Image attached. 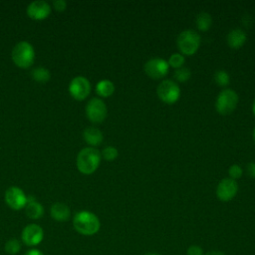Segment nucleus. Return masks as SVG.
<instances>
[{
	"mask_svg": "<svg viewBox=\"0 0 255 255\" xmlns=\"http://www.w3.org/2000/svg\"><path fill=\"white\" fill-rule=\"evenodd\" d=\"M44 238V231L38 224H28L21 233V239L27 246H37Z\"/></svg>",
	"mask_w": 255,
	"mask_h": 255,
	"instance_id": "nucleus-11",
	"label": "nucleus"
},
{
	"mask_svg": "<svg viewBox=\"0 0 255 255\" xmlns=\"http://www.w3.org/2000/svg\"><path fill=\"white\" fill-rule=\"evenodd\" d=\"M96 92L100 97L108 98L115 92V86L110 80H102L96 86Z\"/></svg>",
	"mask_w": 255,
	"mask_h": 255,
	"instance_id": "nucleus-18",
	"label": "nucleus"
},
{
	"mask_svg": "<svg viewBox=\"0 0 255 255\" xmlns=\"http://www.w3.org/2000/svg\"><path fill=\"white\" fill-rule=\"evenodd\" d=\"M200 46V36L194 30L182 31L177 37V47L183 55H193Z\"/></svg>",
	"mask_w": 255,
	"mask_h": 255,
	"instance_id": "nucleus-4",
	"label": "nucleus"
},
{
	"mask_svg": "<svg viewBox=\"0 0 255 255\" xmlns=\"http://www.w3.org/2000/svg\"><path fill=\"white\" fill-rule=\"evenodd\" d=\"M53 6L57 11L62 12L67 8V2L64 0H56L53 2Z\"/></svg>",
	"mask_w": 255,
	"mask_h": 255,
	"instance_id": "nucleus-28",
	"label": "nucleus"
},
{
	"mask_svg": "<svg viewBox=\"0 0 255 255\" xmlns=\"http://www.w3.org/2000/svg\"><path fill=\"white\" fill-rule=\"evenodd\" d=\"M169 65L161 58H153L144 64V72L151 79H162L168 73Z\"/></svg>",
	"mask_w": 255,
	"mask_h": 255,
	"instance_id": "nucleus-9",
	"label": "nucleus"
},
{
	"mask_svg": "<svg viewBox=\"0 0 255 255\" xmlns=\"http://www.w3.org/2000/svg\"><path fill=\"white\" fill-rule=\"evenodd\" d=\"M195 23H196L198 30L205 32L210 28V26L212 24V18L210 16V14H208L206 12H201L196 16Z\"/></svg>",
	"mask_w": 255,
	"mask_h": 255,
	"instance_id": "nucleus-19",
	"label": "nucleus"
},
{
	"mask_svg": "<svg viewBox=\"0 0 255 255\" xmlns=\"http://www.w3.org/2000/svg\"><path fill=\"white\" fill-rule=\"evenodd\" d=\"M50 213H51L52 218L56 221H59V222L68 221L70 219V216H71V210H70L69 206L65 203H62V202L54 203L51 206Z\"/></svg>",
	"mask_w": 255,
	"mask_h": 255,
	"instance_id": "nucleus-15",
	"label": "nucleus"
},
{
	"mask_svg": "<svg viewBox=\"0 0 255 255\" xmlns=\"http://www.w3.org/2000/svg\"><path fill=\"white\" fill-rule=\"evenodd\" d=\"M156 94L160 101L171 105L178 101L180 97V89L175 82L171 80H164L157 86Z\"/></svg>",
	"mask_w": 255,
	"mask_h": 255,
	"instance_id": "nucleus-6",
	"label": "nucleus"
},
{
	"mask_svg": "<svg viewBox=\"0 0 255 255\" xmlns=\"http://www.w3.org/2000/svg\"><path fill=\"white\" fill-rule=\"evenodd\" d=\"M191 71L189 68L181 67L174 71V79L179 83H184L190 79Z\"/></svg>",
	"mask_w": 255,
	"mask_h": 255,
	"instance_id": "nucleus-23",
	"label": "nucleus"
},
{
	"mask_svg": "<svg viewBox=\"0 0 255 255\" xmlns=\"http://www.w3.org/2000/svg\"><path fill=\"white\" fill-rule=\"evenodd\" d=\"M204 255H225L222 251H218V250H212V251H208L207 253H205Z\"/></svg>",
	"mask_w": 255,
	"mask_h": 255,
	"instance_id": "nucleus-31",
	"label": "nucleus"
},
{
	"mask_svg": "<svg viewBox=\"0 0 255 255\" xmlns=\"http://www.w3.org/2000/svg\"><path fill=\"white\" fill-rule=\"evenodd\" d=\"M252 111H253V114H254V116H255V100H254L253 105H252Z\"/></svg>",
	"mask_w": 255,
	"mask_h": 255,
	"instance_id": "nucleus-32",
	"label": "nucleus"
},
{
	"mask_svg": "<svg viewBox=\"0 0 255 255\" xmlns=\"http://www.w3.org/2000/svg\"><path fill=\"white\" fill-rule=\"evenodd\" d=\"M106 104L99 98H93L86 106V115L90 122L94 124H101L107 117Z\"/></svg>",
	"mask_w": 255,
	"mask_h": 255,
	"instance_id": "nucleus-7",
	"label": "nucleus"
},
{
	"mask_svg": "<svg viewBox=\"0 0 255 255\" xmlns=\"http://www.w3.org/2000/svg\"><path fill=\"white\" fill-rule=\"evenodd\" d=\"M237 104L238 95L233 90L225 89L218 94L215 102V108L219 114L229 115L236 109Z\"/></svg>",
	"mask_w": 255,
	"mask_h": 255,
	"instance_id": "nucleus-5",
	"label": "nucleus"
},
{
	"mask_svg": "<svg viewBox=\"0 0 255 255\" xmlns=\"http://www.w3.org/2000/svg\"><path fill=\"white\" fill-rule=\"evenodd\" d=\"M4 249H5L6 253L15 255V254L19 253L21 250V242L16 238H11L5 243Z\"/></svg>",
	"mask_w": 255,
	"mask_h": 255,
	"instance_id": "nucleus-21",
	"label": "nucleus"
},
{
	"mask_svg": "<svg viewBox=\"0 0 255 255\" xmlns=\"http://www.w3.org/2000/svg\"><path fill=\"white\" fill-rule=\"evenodd\" d=\"M101 152L95 147H85L77 155V167L84 174L95 172L101 162Z\"/></svg>",
	"mask_w": 255,
	"mask_h": 255,
	"instance_id": "nucleus-2",
	"label": "nucleus"
},
{
	"mask_svg": "<svg viewBox=\"0 0 255 255\" xmlns=\"http://www.w3.org/2000/svg\"><path fill=\"white\" fill-rule=\"evenodd\" d=\"M91 92V84L85 77L78 76L69 84V93L77 101L85 100Z\"/></svg>",
	"mask_w": 255,
	"mask_h": 255,
	"instance_id": "nucleus-8",
	"label": "nucleus"
},
{
	"mask_svg": "<svg viewBox=\"0 0 255 255\" xmlns=\"http://www.w3.org/2000/svg\"><path fill=\"white\" fill-rule=\"evenodd\" d=\"M35 59V51L33 46L26 41L16 44L12 50V60L16 66L27 69L32 66Z\"/></svg>",
	"mask_w": 255,
	"mask_h": 255,
	"instance_id": "nucleus-3",
	"label": "nucleus"
},
{
	"mask_svg": "<svg viewBox=\"0 0 255 255\" xmlns=\"http://www.w3.org/2000/svg\"><path fill=\"white\" fill-rule=\"evenodd\" d=\"M83 136H84L85 141L88 144H90L92 147L100 145L104 139L103 132L95 127L87 128L83 132Z\"/></svg>",
	"mask_w": 255,
	"mask_h": 255,
	"instance_id": "nucleus-16",
	"label": "nucleus"
},
{
	"mask_svg": "<svg viewBox=\"0 0 255 255\" xmlns=\"http://www.w3.org/2000/svg\"><path fill=\"white\" fill-rule=\"evenodd\" d=\"M253 138H254V140H255V128H254V130H253Z\"/></svg>",
	"mask_w": 255,
	"mask_h": 255,
	"instance_id": "nucleus-33",
	"label": "nucleus"
},
{
	"mask_svg": "<svg viewBox=\"0 0 255 255\" xmlns=\"http://www.w3.org/2000/svg\"><path fill=\"white\" fill-rule=\"evenodd\" d=\"M5 202L13 210H21L27 204V196L24 191L17 187L11 186L5 192Z\"/></svg>",
	"mask_w": 255,
	"mask_h": 255,
	"instance_id": "nucleus-10",
	"label": "nucleus"
},
{
	"mask_svg": "<svg viewBox=\"0 0 255 255\" xmlns=\"http://www.w3.org/2000/svg\"><path fill=\"white\" fill-rule=\"evenodd\" d=\"M187 255H203V250L200 246L191 245L187 249Z\"/></svg>",
	"mask_w": 255,
	"mask_h": 255,
	"instance_id": "nucleus-27",
	"label": "nucleus"
},
{
	"mask_svg": "<svg viewBox=\"0 0 255 255\" xmlns=\"http://www.w3.org/2000/svg\"><path fill=\"white\" fill-rule=\"evenodd\" d=\"M214 81L220 87H225L230 83V76L224 70H218L214 74Z\"/></svg>",
	"mask_w": 255,
	"mask_h": 255,
	"instance_id": "nucleus-22",
	"label": "nucleus"
},
{
	"mask_svg": "<svg viewBox=\"0 0 255 255\" xmlns=\"http://www.w3.org/2000/svg\"><path fill=\"white\" fill-rule=\"evenodd\" d=\"M27 199H28V201L25 206L26 215L31 219L41 218L44 214V207L42 206V204H40L36 200L31 199L29 197H27Z\"/></svg>",
	"mask_w": 255,
	"mask_h": 255,
	"instance_id": "nucleus-17",
	"label": "nucleus"
},
{
	"mask_svg": "<svg viewBox=\"0 0 255 255\" xmlns=\"http://www.w3.org/2000/svg\"><path fill=\"white\" fill-rule=\"evenodd\" d=\"M24 255H44V254L38 249H30Z\"/></svg>",
	"mask_w": 255,
	"mask_h": 255,
	"instance_id": "nucleus-30",
	"label": "nucleus"
},
{
	"mask_svg": "<svg viewBox=\"0 0 255 255\" xmlns=\"http://www.w3.org/2000/svg\"><path fill=\"white\" fill-rule=\"evenodd\" d=\"M51 13V7L46 1L37 0L27 7V15L33 20H43Z\"/></svg>",
	"mask_w": 255,
	"mask_h": 255,
	"instance_id": "nucleus-13",
	"label": "nucleus"
},
{
	"mask_svg": "<svg viewBox=\"0 0 255 255\" xmlns=\"http://www.w3.org/2000/svg\"><path fill=\"white\" fill-rule=\"evenodd\" d=\"M246 39H247V36H246L245 32L239 28L232 29L226 37L227 44L232 49L241 48L245 44Z\"/></svg>",
	"mask_w": 255,
	"mask_h": 255,
	"instance_id": "nucleus-14",
	"label": "nucleus"
},
{
	"mask_svg": "<svg viewBox=\"0 0 255 255\" xmlns=\"http://www.w3.org/2000/svg\"><path fill=\"white\" fill-rule=\"evenodd\" d=\"M185 62V59H184V56L182 54H179V53H175V54H172L167 63L169 65V67H172L174 69H179L183 66Z\"/></svg>",
	"mask_w": 255,
	"mask_h": 255,
	"instance_id": "nucleus-24",
	"label": "nucleus"
},
{
	"mask_svg": "<svg viewBox=\"0 0 255 255\" xmlns=\"http://www.w3.org/2000/svg\"><path fill=\"white\" fill-rule=\"evenodd\" d=\"M32 77L36 82L46 83L50 80L51 75H50L49 70H47L45 68H36L32 72Z\"/></svg>",
	"mask_w": 255,
	"mask_h": 255,
	"instance_id": "nucleus-20",
	"label": "nucleus"
},
{
	"mask_svg": "<svg viewBox=\"0 0 255 255\" xmlns=\"http://www.w3.org/2000/svg\"><path fill=\"white\" fill-rule=\"evenodd\" d=\"M238 191V185L231 178H223L216 187V196L221 201L231 200Z\"/></svg>",
	"mask_w": 255,
	"mask_h": 255,
	"instance_id": "nucleus-12",
	"label": "nucleus"
},
{
	"mask_svg": "<svg viewBox=\"0 0 255 255\" xmlns=\"http://www.w3.org/2000/svg\"><path fill=\"white\" fill-rule=\"evenodd\" d=\"M73 225L76 231L80 234L91 236L100 230L101 222L96 214L83 210L75 214L73 218Z\"/></svg>",
	"mask_w": 255,
	"mask_h": 255,
	"instance_id": "nucleus-1",
	"label": "nucleus"
},
{
	"mask_svg": "<svg viewBox=\"0 0 255 255\" xmlns=\"http://www.w3.org/2000/svg\"><path fill=\"white\" fill-rule=\"evenodd\" d=\"M246 171L250 177L255 178V162H249L246 166Z\"/></svg>",
	"mask_w": 255,
	"mask_h": 255,
	"instance_id": "nucleus-29",
	"label": "nucleus"
},
{
	"mask_svg": "<svg viewBox=\"0 0 255 255\" xmlns=\"http://www.w3.org/2000/svg\"><path fill=\"white\" fill-rule=\"evenodd\" d=\"M242 172H243V170H242L241 166L238 165V164H232V165L229 167V169H228L229 176H230V178L233 179V180H236V179L240 178L241 175H242Z\"/></svg>",
	"mask_w": 255,
	"mask_h": 255,
	"instance_id": "nucleus-26",
	"label": "nucleus"
},
{
	"mask_svg": "<svg viewBox=\"0 0 255 255\" xmlns=\"http://www.w3.org/2000/svg\"><path fill=\"white\" fill-rule=\"evenodd\" d=\"M106 160L108 161H113L115 160L118 155H119V152H118V149L114 146H107L103 149L102 151V154H101Z\"/></svg>",
	"mask_w": 255,
	"mask_h": 255,
	"instance_id": "nucleus-25",
	"label": "nucleus"
},
{
	"mask_svg": "<svg viewBox=\"0 0 255 255\" xmlns=\"http://www.w3.org/2000/svg\"><path fill=\"white\" fill-rule=\"evenodd\" d=\"M146 255H158V254H146Z\"/></svg>",
	"mask_w": 255,
	"mask_h": 255,
	"instance_id": "nucleus-34",
	"label": "nucleus"
}]
</instances>
